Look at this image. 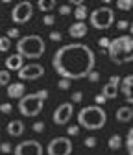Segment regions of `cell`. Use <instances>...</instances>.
I'll return each instance as SVG.
<instances>
[{
  "mask_svg": "<svg viewBox=\"0 0 133 155\" xmlns=\"http://www.w3.org/2000/svg\"><path fill=\"white\" fill-rule=\"evenodd\" d=\"M87 17H91V15H89L85 4H83V6H78V8L74 9V18H76V22H85Z\"/></svg>",
  "mask_w": 133,
  "mask_h": 155,
  "instance_id": "d6986e66",
  "label": "cell"
},
{
  "mask_svg": "<svg viewBox=\"0 0 133 155\" xmlns=\"http://www.w3.org/2000/svg\"><path fill=\"white\" fill-rule=\"evenodd\" d=\"M117 120L118 122H122V124H126V122H131L133 120V107H128V105H122V107H118L117 109Z\"/></svg>",
  "mask_w": 133,
  "mask_h": 155,
  "instance_id": "ac0fdd59",
  "label": "cell"
},
{
  "mask_svg": "<svg viewBox=\"0 0 133 155\" xmlns=\"http://www.w3.org/2000/svg\"><path fill=\"white\" fill-rule=\"evenodd\" d=\"M74 114V104L72 102H67V104H61L58 109L54 111V124L58 126H65Z\"/></svg>",
  "mask_w": 133,
  "mask_h": 155,
  "instance_id": "8fae6325",
  "label": "cell"
},
{
  "mask_svg": "<svg viewBox=\"0 0 133 155\" xmlns=\"http://www.w3.org/2000/svg\"><path fill=\"white\" fill-rule=\"evenodd\" d=\"M98 45H100L102 48H107V50H109V46H111V39H109V37H102L100 41H98Z\"/></svg>",
  "mask_w": 133,
  "mask_h": 155,
  "instance_id": "1f68e13d",
  "label": "cell"
},
{
  "mask_svg": "<svg viewBox=\"0 0 133 155\" xmlns=\"http://www.w3.org/2000/svg\"><path fill=\"white\" fill-rule=\"evenodd\" d=\"M46 155H72V140L68 137H55L46 144Z\"/></svg>",
  "mask_w": 133,
  "mask_h": 155,
  "instance_id": "ba28073f",
  "label": "cell"
},
{
  "mask_svg": "<svg viewBox=\"0 0 133 155\" xmlns=\"http://www.w3.org/2000/svg\"><path fill=\"white\" fill-rule=\"evenodd\" d=\"M109 59L115 65H126L133 61V37L131 35H120L111 41V46L107 50Z\"/></svg>",
  "mask_w": 133,
  "mask_h": 155,
  "instance_id": "7a4b0ae2",
  "label": "cell"
},
{
  "mask_svg": "<svg viewBox=\"0 0 133 155\" xmlns=\"http://www.w3.org/2000/svg\"><path fill=\"white\" fill-rule=\"evenodd\" d=\"M126 150L129 155H133V126L129 127V131L126 135Z\"/></svg>",
  "mask_w": 133,
  "mask_h": 155,
  "instance_id": "7402d4cb",
  "label": "cell"
},
{
  "mask_svg": "<svg viewBox=\"0 0 133 155\" xmlns=\"http://www.w3.org/2000/svg\"><path fill=\"white\" fill-rule=\"evenodd\" d=\"M78 135H80V126L78 124L67 127V137H78Z\"/></svg>",
  "mask_w": 133,
  "mask_h": 155,
  "instance_id": "484cf974",
  "label": "cell"
},
{
  "mask_svg": "<svg viewBox=\"0 0 133 155\" xmlns=\"http://www.w3.org/2000/svg\"><path fill=\"white\" fill-rule=\"evenodd\" d=\"M32 129H33L35 133H43V131H45V124H43V122H33Z\"/></svg>",
  "mask_w": 133,
  "mask_h": 155,
  "instance_id": "d6a6232c",
  "label": "cell"
},
{
  "mask_svg": "<svg viewBox=\"0 0 133 155\" xmlns=\"http://www.w3.org/2000/svg\"><path fill=\"white\" fill-rule=\"evenodd\" d=\"M96 137H85V140H83V144L87 146V148H94V146H96Z\"/></svg>",
  "mask_w": 133,
  "mask_h": 155,
  "instance_id": "f1b7e54d",
  "label": "cell"
},
{
  "mask_svg": "<svg viewBox=\"0 0 133 155\" xmlns=\"http://www.w3.org/2000/svg\"><path fill=\"white\" fill-rule=\"evenodd\" d=\"M52 67L61 80H81L94 70V52L83 43H70L55 50Z\"/></svg>",
  "mask_w": 133,
  "mask_h": 155,
  "instance_id": "6da1fadb",
  "label": "cell"
},
{
  "mask_svg": "<svg viewBox=\"0 0 133 155\" xmlns=\"http://www.w3.org/2000/svg\"><path fill=\"white\" fill-rule=\"evenodd\" d=\"M45 148L41 146V142L37 140H22L18 142L13 150L15 155H45Z\"/></svg>",
  "mask_w": 133,
  "mask_h": 155,
  "instance_id": "9c48e42d",
  "label": "cell"
},
{
  "mask_svg": "<svg viewBox=\"0 0 133 155\" xmlns=\"http://www.w3.org/2000/svg\"><path fill=\"white\" fill-rule=\"evenodd\" d=\"M45 76V67L39 65V63H28L24 65V68L18 72V78L21 81L26 80V81H33V80H39V78Z\"/></svg>",
  "mask_w": 133,
  "mask_h": 155,
  "instance_id": "30bf717a",
  "label": "cell"
},
{
  "mask_svg": "<svg viewBox=\"0 0 133 155\" xmlns=\"http://www.w3.org/2000/svg\"><path fill=\"white\" fill-rule=\"evenodd\" d=\"M59 13H61V15H70V13H72V9H70V6H68V4H63V6H59Z\"/></svg>",
  "mask_w": 133,
  "mask_h": 155,
  "instance_id": "e575fe53",
  "label": "cell"
},
{
  "mask_svg": "<svg viewBox=\"0 0 133 155\" xmlns=\"http://www.w3.org/2000/svg\"><path fill=\"white\" fill-rule=\"evenodd\" d=\"M22 61H24V57L21 54H13V55H8V59L4 61L6 68L8 70H17V72H21L24 67H22Z\"/></svg>",
  "mask_w": 133,
  "mask_h": 155,
  "instance_id": "5bb4252c",
  "label": "cell"
},
{
  "mask_svg": "<svg viewBox=\"0 0 133 155\" xmlns=\"http://www.w3.org/2000/svg\"><path fill=\"white\" fill-rule=\"evenodd\" d=\"M9 70L8 68H4L2 72H0V85H2V87H9L11 83H9Z\"/></svg>",
  "mask_w": 133,
  "mask_h": 155,
  "instance_id": "cb8c5ba5",
  "label": "cell"
},
{
  "mask_svg": "<svg viewBox=\"0 0 133 155\" xmlns=\"http://www.w3.org/2000/svg\"><path fill=\"white\" fill-rule=\"evenodd\" d=\"M54 22H55L54 15H45V17H43V24H45V26H52Z\"/></svg>",
  "mask_w": 133,
  "mask_h": 155,
  "instance_id": "4dcf8cb0",
  "label": "cell"
},
{
  "mask_svg": "<svg viewBox=\"0 0 133 155\" xmlns=\"http://www.w3.org/2000/svg\"><path fill=\"white\" fill-rule=\"evenodd\" d=\"M87 24L85 22H74L70 28H68V35L70 37H74V39H81V37H85L87 35Z\"/></svg>",
  "mask_w": 133,
  "mask_h": 155,
  "instance_id": "2e32d148",
  "label": "cell"
},
{
  "mask_svg": "<svg viewBox=\"0 0 133 155\" xmlns=\"http://www.w3.org/2000/svg\"><path fill=\"white\" fill-rule=\"evenodd\" d=\"M117 8L120 11H129L133 8V0H117Z\"/></svg>",
  "mask_w": 133,
  "mask_h": 155,
  "instance_id": "603a6c76",
  "label": "cell"
},
{
  "mask_svg": "<svg viewBox=\"0 0 133 155\" xmlns=\"http://www.w3.org/2000/svg\"><path fill=\"white\" fill-rule=\"evenodd\" d=\"M120 83H122V78L120 76H111V80L104 85V89H102V94L105 96L107 100H115L117 96H118V87H120Z\"/></svg>",
  "mask_w": 133,
  "mask_h": 155,
  "instance_id": "7c38bea8",
  "label": "cell"
},
{
  "mask_svg": "<svg viewBox=\"0 0 133 155\" xmlns=\"http://www.w3.org/2000/svg\"><path fill=\"white\" fill-rule=\"evenodd\" d=\"M129 33H131V37H133V22H131V26H129Z\"/></svg>",
  "mask_w": 133,
  "mask_h": 155,
  "instance_id": "60d3db41",
  "label": "cell"
},
{
  "mask_svg": "<svg viewBox=\"0 0 133 155\" xmlns=\"http://www.w3.org/2000/svg\"><path fill=\"white\" fill-rule=\"evenodd\" d=\"M91 26L94 30H109L115 22V11L107 6H102V8H96L94 11H91Z\"/></svg>",
  "mask_w": 133,
  "mask_h": 155,
  "instance_id": "8992f818",
  "label": "cell"
},
{
  "mask_svg": "<svg viewBox=\"0 0 133 155\" xmlns=\"http://www.w3.org/2000/svg\"><path fill=\"white\" fill-rule=\"evenodd\" d=\"M0 111H2L4 114H9L11 113V105L9 104H2V105H0Z\"/></svg>",
  "mask_w": 133,
  "mask_h": 155,
  "instance_id": "f35d334b",
  "label": "cell"
},
{
  "mask_svg": "<svg viewBox=\"0 0 133 155\" xmlns=\"http://www.w3.org/2000/svg\"><path fill=\"white\" fill-rule=\"evenodd\" d=\"M0 150H2V153H9L11 151V146L8 142H2V144H0Z\"/></svg>",
  "mask_w": 133,
  "mask_h": 155,
  "instance_id": "ab89813d",
  "label": "cell"
},
{
  "mask_svg": "<svg viewBox=\"0 0 133 155\" xmlns=\"http://www.w3.org/2000/svg\"><path fill=\"white\" fill-rule=\"evenodd\" d=\"M6 131H8L9 137H21V135L24 133V122H21V120H11L8 124Z\"/></svg>",
  "mask_w": 133,
  "mask_h": 155,
  "instance_id": "e0dca14e",
  "label": "cell"
},
{
  "mask_svg": "<svg viewBox=\"0 0 133 155\" xmlns=\"http://www.w3.org/2000/svg\"><path fill=\"white\" fill-rule=\"evenodd\" d=\"M9 48H11L9 37H8V35H2V37H0V50H2V52H8Z\"/></svg>",
  "mask_w": 133,
  "mask_h": 155,
  "instance_id": "d4e9b609",
  "label": "cell"
},
{
  "mask_svg": "<svg viewBox=\"0 0 133 155\" xmlns=\"http://www.w3.org/2000/svg\"><path fill=\"white\" fill-rule=\"evenodd\" d=\"M94 102H96V105H100V107H102V105L107 102V98H105V96L100 92V94H96V96H94Z\"/></svg>",
  "mask_w": 133,
  "mask_h": 155,
  "instance_id": "f546056e",
  "label": "cell"
},
{
  "mask_svg": "<svg viewBox=\"0 0 133 155\" xmlns=\"http://www.w3.org/2000/svg\"><path fill=\"white\" fill-rule=\"evenodd\" d=\"M107 122V113L104 111V107L100 105H87V107H81V111L78 113V126L83 127V129H89V131H94V129H102Z\"/></svg>",
  "mask_w": 133,
  "mask_h": 155,
  "instance_id": "3957f363",
  "label": "cell"
},
{
  "mask_svg": "<svg viewBox=\"0 0 133 155\" xmlns=\"http://www.w3.org/2000/svg\"><path fill=\"white\" fill-rule=\"evenodd\" d=\"M50 39H52V41H55V43H59L61 39H63V35H61V31H52L50 33Z\"/></svg>",
  "mask_w": 133,
  "mask_h": 155,
  "instance_id": "d590c367",
  "label": "cell"
},
{
  "mask_svg": "<svg viewBox=\"0 0 133 155\" xmlns=\"http://www.w3.org/2000/svg\"><path fill=\"white\" fill-rule=\"evenodd\" d=\"M6 35H8L9 39H17V41L21 39V31H18L17 28H9V30L6 31Z\"/></svg>",
  "mask_w": 133,
  "mask_h": 155,
  "instance_id": "4316f807",
  "label": "cell"
},
{
  "mask_svg": "<svg viewBox=\"0 0 133 155\" xmlns=\"http://www.w3.org/2000/svg\"><path fill=\"white\" fill-rule=\"evenodd\" d=\"M129 26H131V24H129L128 21H118V22H117V28H118V30H128Z\"/></svg>",
  "mask_w": 133,
  "mask_h": 155,
  "instance_id": "74e56055",
  "label": "cell"
},
{
  "mask_svg": "<svg viewBox=\"0 0 133 155\" xmlns=\"http://www.w3.org/2000/svg\"><path fill=\"white\" fill-rule=\"evenodd\" d=\"M24 92H26V87H24V83H22V81L11 83V85L8 87V96H9V98H17V100H22L24 96H26Z\"/></svg>",
  "mask_w": 133,
  "mask_h": 155,
  "instance_id": "9a60e30c",
  "label": "cell"
},
{
  "mask_svg": "<svg viewBox=\"0 0 133 155\" xmlns=\"http://www.w3.org/2000/svg\"><path fill=\"white\" fill-rule=\"evenodd\" d=\"M32 17H33V4L28 0L15 4V8L11 9V21L15 24H26Z\"/></svg>",
  "mask_w": 133,
  "mask_h": 155,
  "instance_id": "52a82bcc",
  "label": "cell"
},
{
  "mask_svg": "<svg viewBox=\"0 0 133 155\" xmlns=\"http://www.w3.org/2000/svg\"><path fill=\"white\" fill-rule=\"evenodd\" d=\"M55 0H39V2H37V8H39L41 11H52L54 8H55Z\"/></svg>",
  "mask_w": 133,
  "mask_h": 155,
  "instance_id": "44dd1931",
  "label": "cell"
},
{
  "mask_svg": "<svg viewBox=\"0 0 133 155\" xmlns=\"http://www.w3.org/2000/svg\"><path fill=\"white\" fill-rule=\"evenodd\" d=\"M81 100H83V92H81V91L72 92V104H80Z\"/></svg>",
  "mask_w": 133,
  "mask_h": 155,
  "instance_id": "83f0119b",
  "label": "cell"
},
{
  "mask_svg": "<svg viewBox=\"0 0 133 155\" xmlns=\"http://www.w3.org/2000/svg\"><path fill=\"white\" fill-rule=\"evenodd\" d=\"M122 144H124V140H122L120 135H117V133H115V135H111L109 140H107V146H109V150H113V151H115V150H120Z\"/></svg>",
  "mask_w": 133,
  "mask_h": 155,
  "instance_id": "ffe728a7",
  "label": "cell"
},
{
  "mask_svg": "<svg viewBox=\"0 0 133 155\" xmlns=\"http://www.w3.org/2000/svg\"><path fill=\"white\" fill-rule=\"evenodd\" d=\"M120 92L124 94V98L128 104H133V74L122 78V83H120Z\"/></svg>",
  "mask_w": 133,
  "mask_h": 155,
  "instance_id": "4fadbf2b",
  "label": "cell"
},
{
  "mask_svg": "<svg viewBox=\"0 0 133 155\" xmlns=\"http://www.w3.org/2000/svg\"><path fill=\"white\" fill-rule=\"evenodd\" d=\"M46 98H48V91L46 89L26 94L22 100H18V113L22 116H26V118H33V116H37L43 111Z\"/></svg>",
  "mask_w": 133,
  "mask_h": 155,
  "instance_id": "5b68a950",
  "label": "cell"
},
{
  "mask_svg": "<svg viewBox=\"0 0 133 155\" xmlns=\"http://www.w3.org/2000/svg\"><path fill=\"white\" fill-rule=\"evenodd\" d=\"M58 87H59L61 91H67V89H70V80H59Z\"/></svg>",
  "mask_w": 133,
  "mask_h": 155,
  "instance_id": "836d02e7",
  "label": "cell"
},
{
  "mask_svg": "<svg viewBox=\"0 0 133 155\" xmlns=\"http://www.w3.org/2000/svg\"><path fill=\"white\" fill-rule=\"evenodd\" d=\"M98 80H100V74H98L96 70H92V72L89 74V81H92V83H94V81H98Z\"/></svg>",
  "mask_w": 133,
  "mask_h": 155,
  "instance_id": "8d00e7d4",
  "label": "cell"
},
{
  "mask_svg": "<svg viewBox=\"0 0 133 155\" xmlns=\"http://www.w3.org/2000/svg\"><path fill=\"white\" fill-rule=\"evenodd\" d=\"M17 54H21L24 59H39L45 54V39L41 35H24L17 41Z\"/></svg>",
  "mask_w": 133,
  "mask_h": 155,
  "instance_id": "277c9868",
  "label": "cell"
}]
</instances>
